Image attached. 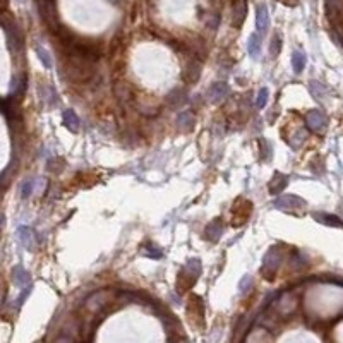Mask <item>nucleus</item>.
<instances>
[{"mask_svg":"<svg viewBox=\"0 0 343 343\" xmlns=\"http://www.w3.org/2000/svg\"><path fill=\"white\" fill-rule=\"evenodd\" d=\"M64 71H66L67 79L72 83H86L95 76V69L93 62L83 57H76V55H67L66 64H64Z\"/></svg>","mask_w":343,"mask_h":343,"instance_id":"1","label":"nucleus"},{"mask_svg":"<svg viewBox=\"0 0 343 343\" xmlns=\"http://www.w3.org/2000/svg\"><path fill=\"white\" fill-rule=\"evenodd\" d=\"M281 251L280 247H271L269 249V252L264 256V261H263V268H261V273L264 274L266 280H273L274 278V273H276L278 266L281 263Z\"/></svg>","mask_w":343,"mask_h":343,"instance_id":"2","label":"nucleus"},{"mask_svg":"<svg viewBox=\"0 0 343 343\" xmlns=\"http://www.w3.org/2000/svg\"><path fill=\"white\" fill-rule=\"evenodd\" d=\"M110 298H112L110 292H96V293H93L91 297L86 298V302H84V309L90 310L91 314H100L108 305Z\"/></svg>","mask_w":343,"mask_h":343,"instance_id":"3","label":"nucleus"},{"mask_svg":"<svg viewBox=\"0 0 343 343\" xmlns=\"http://www.w3.org/2000/svg\"><path fill=\"white\" fill-rule=\"evenodd\" d=\"M2 26H4V31H6L7 40H9V47L14 52L21 50L23 48V35H21V31H19V28L16 26V23H11V21H7V18H4Z\"/></svg>","mask_w":343,"mask_h":343,"instance_id":"4","label":"nucleus"},{"mask_svg":"<svg viewBox=\"0 0 343 343\" xmlns=\"http://www.w3.org/2000/svg\"><path fill=\"white\" fill-rule=\"evenodd\" d=\"M273 206L276 209H283V211H297V209L305 208V201L298 196L286 194V196H281V197H278V199H274Z\"/></svg>","mask_w":343,"mask_h":343,"instance_id":"5","label":"nucleus"},{"mask_svg":"<svg viewBox=\"0 0 343 343\" xmlns=\"http://www.w3.org/2000/svg\"><path fill=\"white\" fill-rule=\"evenodd\" d=\"M305 126L309 127V131L321 134V132H324L326 126H328V119H326V115L321 110H310L305 115Z\"/></svg>","mask_w":343,"mask_h":343,"instance_id":"6","label":"nucleus"},{"mask_svg":"<svg viewBox=\"0 0 343 343\" xmlns=\"http://www.w3.org/2000/svg\"><path fill=\"white\" fill-rule=\"evenodd\" d=\"M297 307H298V297L293 292L285 293V295L276 302V312H278V316H281V317H286V316H290V314H293Z\"/></svg>","mask_w":343,"mask_h":343,"instance_id":"7","label":"nucleus"},{"mask_svg":"<svg viewBox=\"0 0 343 343\" xmlns=\"http://www.w3.org/2000/svg\"><path fill=\"white\" fill-rule=\"evenodd\" d=\"M239 204L240 203L237 201V204L233 206V209H232V223L235 225V227H240L242 223H245L247 218L251 216V211H252L251 201L242 199V206H239Z\"/></svg>","mask_w":343,"mask_h":343,"instance_id":"8","label":"nucleus"},{"mask_svg":"<svg viewBox=\"0 0 343 343\" xmlns=\"http://www.w3.org/2000/svg\"><path fill=\"white\" fill-rule=\"evenodd\" d=\"M114 93L124 105L134 102V98H136L134 90H132V86L127 83V81H117V83L114 84Z\"/></svg>","mask_w":343,"mask_h":343,"instance_id":"9","label":"nucleus"},{"mask_svg":"<svg viewBox=\"0 0 343 343\" xmlns=\"http://www.w3.org/2000/svg\"><path fill=\"white\" fill-rule=\"evenodd\" d=\"M247 16V0H235L232 9V24L233 28H240Z\"/></svg>","mask_w":343,"mask_h":343,"instance_id":"10","label":"nucleus"},{"mask_svg":"<svg viewBox=\"0 0 343 343\" xmlns=\"http://www.w3.org/2000/svg\"><path fill=\"white\" fill-rule=\"evenodd\" d=\"M326 16L333 24L343 19V0H326Z\"/></svg>","mask_w":343,"mask_h":343,"instance_id":"11","label":"nucleus"},{"mask_svg":"<svg viewBox=\"0 0 343 343\" xmlns=\"http://www.w3.org/2000/svg\"><path fill=\"white\" fill-rule=\"evenodd\" d=\"M228 93H230V90H228V86L225 83H215L208 91V100H209V102H213V103H220V102H223V100L227 98Z\"/></svg>","mask_w":343,"mask_h":343,"instance_id":"12","label":"nucleus"},{"mask_svg":"<svg viewBox=\"0 0 343 343\" xmlns=\"http://www.w3.org/2000/svg\"><path fill=\"white\" fill-rule=\"evenodd\" d=\"M256 26H257V31H259L261 36L266 35V31H268V28H269V14H268V7H266V6L257 7Z\"/></svg>","mask_w":343,"mask_h":343,"instance_id":"13","label":"nucleus"},{"mask_svg":"<svg viewBox=\"0 0 343 343\" xmlns=\"http://www.w3.org/2000/svg\"><path fill=\"white\" fill-rule=\"evenodd\" d=\"M221 232H223V227H221V220H220V218H216V220H213L209 225H206L204 237L209 242H216V240H220Z\"/></svg>","mask_w":343,"mask_h":343,"instance_id":"14","label":"nucleus"},{"mask_svg":"<svg viewBox=\"0 0 343 343\" xmlns=\"http://www.w3.org/2000/svg\"><path fill=\"white\" fill-rule=\"evenodd\" d=\"M194 114L189 110H184L180 112L179 117H177V127L180 129L182 132H189L192 131V127H194Z\"/></svg>","mask_w":343,"mask_h":343,"instance_id":"15","label":"nucleus"},{"mask_svg":"<svg viewBox=\"0 0 343 343\" xmlns=\"http://www.w3.org/2000/svg\"><path fill=\"white\" fill-rule=\"evenodd\" d=\"M288 185V177L283 173H274L271 182H269V192L271 194H280L281 191H285V187Z\"/></svg>","mask_w":343,"mask_h":343,"instance_id":"16","label":"nucleus"},{"mask_svg":"<svg viewBox=\"0 0 343 343\" xmlns=\"http://www.w3.org/2000/svg\"><path fill=\"white\" fill-rule=\"evenodd\" d=\"M201 76V62H197V60H192L191 64H189L187 67H185L184 71V79L187 81V83H197V79H199Z\"/></svg>","mask_w":343,"mask_h":343,"instance_id":"17","label":"nucleus"},{"mask_svg":"<svg viewBox=\"0 0 343 343\" xmlns=\"http://www.w3.org/2000/svg\"><path fill=\"white\" fill-rule=\"evenodd\" d=\"M185 100H187V98H185L184 91L173 90L172 93H168L167 98H165V105H167L168 108H179L180 105L185 103Z\"/></svg>","mask_w":343,"mask_h":343,"instance_id":"18","label":"nucleus"},{"mask_svg":"<svg viewBox=\"0 0 343 343\" xmlns=\"http://www.w3.org/2000/svg\"><path fill=\"white\" fill-rule=\"evenodd\" d=\"M64 124L71 132H78L79 131V117L76 115L74 110H66L64 112Z\"/></svg>","mask_w":343,"mask_h":343,"instance_id":"19","label":"nucleus"},{"mask_svg":"<svg viewBox=\"0 0 343 343\" xmlns=\"http://www.w3.org/2000/svg\"><path fill=\"white\" fill-rule=\"evenodd\" d=\"M247 52L249 55H251L252 59H257L261 54V36L257 33L251 35V38H249L247 42Z\"/></svg>","mask_w":343,"mask_h":343,"instance_id":"20","label":"nucleus"},{"mask_svg":"<svg viewBox=\"0 0 343 343\" xmlns=\"http://www.w3.org/2000/svg\"><path fill=\"white\" fill-rule=\"evenodd\" d=\"M314 218H316L317 221H321V223L329 225V227L343 228V221L340 220V218H336L333 215H326V213H314Z\"/></svg>","mask_w":343,"mask_h":343,"instance_id":"21","label":"nucleus"},{"mask_svg":"<svg viewBox=\"0 0 343 343\" xmlns=\"http://www.w3.org/2000/svg\"><path fill=\"white\" fill-rule=\"evenodd\" d=\"M305 62H307V59H305L304 52L297 50L295 54L292 55V66H293V71H295V74H300V72L304 71Z\"/></svg>","mask_w":343,"mask_h":343,"instance_id":"22","label":"nucleus"},{"mask_svg":"<svg viewBox=\"0 0 343 343\" xmlns=\"http://www.w3.org/2000/svg\"><path fill=\"white\" fill-rule=\"evenodd\" d=\"M19 232V239L24 244V247L26 249H33L35 242H33V230H30L28 227H21L18 230Z\"/></svg>","mask_w":343,"mask_h":343,"instance_id":"23","label":"nucleus"},{"mask_svg":"<svg viewBox=\"0 0 343 343\" xmlns=\"http://www.w3.org/2000/svg\"><path fill=\"white\" fill-rule=\"evenodd\" d=\"M14 281H16L18 285L26 286V285H28V281H30V273L24 271L21 266H16V268H14Z\"/></svg>","mask_w":343,"mask_h":343,"instance_id":"24","label":"nucleus"},{"mask_svg":"<svg viewBox=\"0 0 343 343\" xmlns=\"http://www.w3.org/2000/svg\"><path fill=\"white\" fill-rule=\"evenodd\" d=\"M36 184H38V182H36L35 179H28L26 182H23V185H21V197L26 199V197H30L31 194H33Z\"/></svg>","mask_w":343,"mask_h":343,"instance_id":"25","label":"nucleus"},{"mask_svg":"<svg viewBox=\"0 0 343 343\" xmlns=\"http://www.w3.org/2000/svg\"><path fill=\"white\" fill-rule=\"evenodd\" d=\"M268 96H269L268 88H261L259 93H257L256 107H257V108H264V107H266V103H268Z\"/></svg>","mask_w":343,"mask_h":343,"instance_id":"26","label":"nucleus"},{"mask_svg":"<svg viewBox=\"0 0 343 343\" xmlns=\"http://www.w3.org/2000/svg\"><path fill=\"white\" fill-rule=\"evenodd\" d=\"M36 54H38V57L40 60L43 62V66H45L47 69H52V59H50V55H48V52L45 50V48H40V47H36Z\"/></svg>","mask_w":343,"mask_h":343,"instance_id":"27","label":"nucleus"},{"mask_svg":"<svg viewBox=\"0 0 343 343\" xmlns=\"http://www.w3.org/2000/svg\"><path fill=\"white\" fill-rule=\"evenodd\" d=\"M309 88H310V93H312V95L316 96V98H322V96L326 95V90L321 86L319 83H317V81H312Z\"/></svg>","mask_w":343,"mask_h":343,"instance_id":"28","label":"nucleus"},{"mask_svg":"<svg viewBox=\"0 0 343 343\" xmlns=\"http://www.w3.org/2000/svg\"><path fill=\"white\" fill-rule=\"evenodd\" d=\"M185 268H187L192 274L199 276V274H201V261L199 259H191L187 264H185Z\"/></svg>","mask_w":343,"mask_h":343,"instance_id":"29","label":"nucleus"},{"mask_svg":"<svg viewBox=\"0 0 343 343\" xmlns=\"http://www.w3.org/2000/svg\"><path fill=\"white\" fill-rule=\"evenodd\" d=\"M269 50H271V55L273 57H276L278 54H280V50H281V38L280 36H273V42H271V48H269Z\"/></svg>","mask_w":343,"mask_h":343,"instance_id":"30","label":"nucleus"},{"mask_svg":"<svg viewBox=\"0 0 343 343\" xmlns=\"http://www.w3.org/2000/svg\"><path fill=\"white\" fill-rule=\"evenodd\" d=\"M259 146H263V156H261V158L268 160L269 158V146H268V143H266L264 139H259Z\"/></svg>","mask_w":343,"mask_h":343,"instance_id":"31","label":"nucleus"},{"mask_svg":"<svg viewBox=\"0 0 343 343\" xmlns=\"http://www.w3.org/2000/svg\"><path fill=\"white\" fill-rule=\"evenodd\" d=\"M146 256L158 259V257H161V252H160V251H155V249H153V245H151V249H148V251H146Z\"/></svg>","mask_w":343,"mask_h":343,"instance_id":"32","label":"nucleus"},{"mask_svg":"<svg viewBox=\"0 0 343 343\" xmlns=\"http://www.w3.org/2000/svg\"><path fill=\"white\" fill-rule=\"evenodd\" d=\"M286 2H290V4H295V2H297V0H286Z\"/></svg>","mask_w":343,"mask_h":343,"instance_id":"33","label":"nucleus"},{"mask_svg":"<svg viewBox=\"0 0 343 343\" xmlns=\"http://www.w3.org/2000/svg\"><path fill=\"white\" fill-rule=\"evenodd\" d=\"M19 2H23V0H19Z\"/></svg>","mask_w":343,"mask_h":343,"instance_id":"34","label":"nucleus"}]
</instances>
